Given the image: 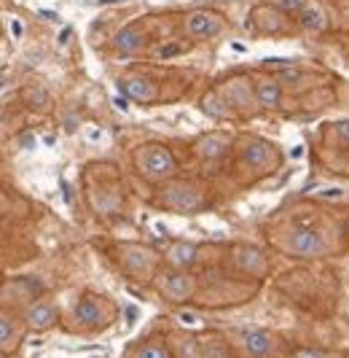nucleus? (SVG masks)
<instances>
[{"instance_id":"obj_1","label":"nucleus","mask_w":349,"mask_h":358,"mask_svg":"<svg viewBox=\"0 0 349 358\" xmlns=\"http://www.w3.org/2000/svg\"><path fill=\"white\" fill-rule=\"evenodd\" d=\"M140 167H142L148 176H170L174 170V159L167 148L154 145V148H145V151L140 154Z\"/></svg>"},{"instance_id":"obj_2","label":"nucleus","mask_w":349,"mask_h":358,"mask_svg":"<svg viewBox=\"0 0 349 358\" xmlns=\"http://www.w3.org/2000/svg\"><path fill=\"white\" fill-rule=\"evenodd\" d=\"M188 33L196 38H212L223 30V22L215 17V14H207V11H193L188 22H186Z\"/></svg>"},{"instance_id":"obj_3","label":"nucleus","mask_w":349,"mask_h":358,"mask_svg":"<svg viewBox=\"0 0 349 358\" xmlns=\"http://www.w3.org/2000/svg\"><path fill=\"white\" fill-rule=\"evenodd\" d=\"M242 345H244V350L255 358L269 356V353L274 350V340H272V334H269V331H263V329H247V331L242 334Z\"/></svg>"},{"instance_id":"obj_4","label":"nucleus","mask_w":349,"mask_h":358,"mask_svg":"<svg viewBox=\"0 0 349 358\" xmlns=\"http://www.w3.org/2000/svg\"><path fill=\"white\" fill-rule=\"evenodd\" d=\"M320 251H322V240L312 229H301V232H296L290 237V253L293 256L306 259V256H317Z\"/></svg>"},{"instance_id":"obj_5","label":"nucleus","mask_w":349,"mask_h":358,"mask_svg":"<svg viewBox=\"0 0 349 358\" xmlns=\"http://www.w3.org/2000/svg\"><path fill=\"white\" fill-rule=\"evenodd\" d=\"M119 90H121L126 97L138 100V103H151V100L156 97V87H154L148 78H138V76H129V78L119 81Z\"/></svg>"},{"instance_id":"obj_6","label":"nucleus","mask_w":349,"mask_h":358,"mask_svg":"<svg viewBox=\"0 0 349 358\" xmlns=\"http://www.w3.org/2000/svg\"><path fill=\"white\" fill-rule=\"evenodd\" d=\"M193 278L188 272H172L167 280H164V294L174 299V302H183V299H188L193 294Z\"/></svg>"},{"instance_id":"obj_7","label":"nucleus","mask_w":349,"mask_h":358,"mask_svg":"<svg viewBox=\"0 0 349 358\" xmlns=\"http://www.w3.org/2000/svg\"><path fill=\"white\" fill-rule=\"evenodd\" d=\"M124 264L135 275H148L156 264V256L151 251H145V248H126L124 251Z\"/></svg>"},{"instance_id":"obj_8","label":"nucleus","mask_w":349,"mask_h":358,"mask_svg":"<svg viewBox=\"0 0 349 358\" xmlns=\"http://www.w3.org/2000/svg\"><path fill=\"white\" fill-rule=\"evenodd\" d=\"M54 321H57V310H54L49 302H35V305L27 310V323H30V329H35V331L49 329Z\"/></svg>"},{"instance_id":"obj_9","label":"nucleus","mask_w":349,"mask_h":358,"mask_svg":"<svg viewBox=\"0 0 349 358\" xmlns=\"http://www.w3.org/2000/svg\"><path fill=\"white\" fill-rule=\"evenodd\" d=\"M164 199L172 205L174 210H196L199 208V194H193L191 189H186V186H172L167 194H164Z\"/></svg>"},{"instance_id":"obj_10","label":"nucleus","mask_w":349,"mask_h":358,"mask_svg":"<svg viewBox=\"0 0 349 358\" xmlns=\"http://www.w3.org/2000/svg\"><path fill=\"white\" fill-rule=\"evenodd\" d=\"M298 22H301L304 30L317 33V30L325 27V14H322V8H320L317 3H306V6L301 8V14H298Z\"/></svg>"},{"instance_id":"obj_11","label":"nucleus","mask_w":349,"mask_h":358,"mask_svg":"<svg viewBox=\"0 0 349 358\" xmlns=\"http://www.w3.org/2000/svg\"><path fill=\"white\" fill-rule=\"evenodd\" d=\"M100 305L94 302V299H81L78 307H75V318L78 323H84V326H97L100 323Z\"/></svg>"},{"instance_id":"obj_12","label":"nucleus","mask_w":349,"mask_h":358,"mask_svg":"<svg viewBox=\"0 0 349 358\" xmlns=\"http://www.w3.org/2000/svg\"><path fill=\"white\" fill-rule=\"evenodd\" d=\"M239 267L244 272H258L261 275L263 269H266V259L261 256V251H255V248H242L239 251Z\"/></svg>"},{"instance_id":"obj_13","label":"nucleus","mask_w":349,"mask_h":358,"mask_svg":"<svg viewBox=\"0 0 349 358\" xmlns=\"http://www.w3.org/2000/svg\"><path fill=\"white\" fill-rule=\"evenodd\" d=\"M193 259H196V248L191 243H174L170 251V262H174L177 267H188Z\"/></svg>"},{"instance_id":"obj_14","label":"nucleus","mask_w":349,"mask_h":358,"mask_svg":"<svg viewBox=\"0 0 349 358\" xmlns=\"http://www.w3.org/2000/svg\"><path fill=\"white\" fill-rule=\"evenodd\" d=\"M116 46H119L121 52H138L140 46H142V36H140L135 27H126V30H121V33L116 36Z\"/></svg>"},{"instance_id":"obj_15","label":"nucleus","mask_w":349,"mask_h":358,"mask_svg":"<svg viewBox=\"0 0 349 358\" xmlns=\"http://www.w3.org/2000/svg\"><path fill=\"white\" fill-rule=\"evenodd\" d=\"M279 84H272V81H263L258 87V100H261L263 108H277L279 106Z\"/></svg>"},{"instance_id":"obj_16","label":"nucleus","mask_w":349,"mask_h":358,"mask_svg":"<svg viewBox=\"0 0 349 358\" xmlns=\"http://www.w3.org/2000/svg\"><path fill=\"white\" fill-rule=\"evenodd\" d=\"M11 340H17V326L11 323L8 315L0 318V345H3V353L11 350Z\"/></svg>"},{"instance_id":"obj_17","label":"nucleus","mask_w":349,"mask_h":358,"mask_svg":"<svg viewBox=\"0 0 349 358\" xmlns=\"http://www.w3.org/2000/svg\"><path fill=\"white\" fill-rule=\"evenodd\" d=\"M266 159H269V148H266V143L255 141V143L247 145V151H244V162H250V164H266Z\"/></svg>"},{"instance_id":"obj_18","label":"nucleus","mask_w":349,"mask_h":358,"mask_svg":"<svg viewBox=\"0 0 349 358\" xmlns=\"http://www.w3.org/2000/svg\"><path fill=\"white\" fill-rule=\"evenodd\" d=\"M138 358H170V356H167V350H164L161 345H154V342H151V345H145V348L140 350Z\"/></svg>"},{"instance_id":"obj_19","label":"nucleus","mask_w":349,"mask_h":358,"mask_svg":"<svg viewBox=\"0 0 349 358\" xmlns=\"http://www.w3.org/2000/svg\"><path fill=\"white\" fill-rule=\"evenodd\" d=\"M156 54L161 57V59H167V57H174V54H183V43H164V46H161Z\"/></svg>"},{"instance_id":"obj_20","label":"nucleus","mask_w":349,"mask_h":358,"mask_svg":"<svg viewBox=\"0 0 349 358\" xmlns=\"http://www.w3.org/2000/svg\"><path fill=\"white\" fill-rule=\"evenodd\" d=\"M277 6L282 8V11H298V14H301L304 0H277Z\"/></svg>"},{"instance_id":"obj_21","label":"nucleus","mask_w":349,"mask_h":358,"mask_svg":"<svg viewBox=\"0 0 349 358\" xmlns=\"http://www.w3.org/2000/svg\"><path fill=\"white\" fill-rule=\"evenodd\" d=\"M221 148H223V143H215V138H209V141H205V145H202V154H205V157H215Z\"/></svg>"},{"instance_id":"obj_22","label":"nucleus","mask_w":349,"mask_h":358,"mask_svg":"<svg viewBox=\"0 0 349 358\" xmlns=\"http://www.w3.org/2000/svg\"><path fill=\"white\" fill-rule=\"evenodd\" d=\"M336 135L341 138V143L349 145V119L347 122H339V124H336Z\"/></svg>"},{"instance_id":"obj_23","label":"nucleus","mask_w":349,"mask_h":358,"mask_svg":"<svg viewBox=\"0 0 349 358\" xmlns=\"http://www.w3.org/2000/svg\"><path fill=\"white\" fill-rule=\"evenodd\" d=\"M293 358H325V353H320V350H312V348H304V350H296Z\"/></svg>"},{"instance_id":"obj_24","label":"nucleus","mask_w":349,"mask_h":358,"mask_svg":"<svg viewBox=\"0 0 349 358\" xmlns=\"http://www.w3.org/2000/svg\"><path fill=\"white\" fill-rule=\"evenodd\" d=\"M11 33H14V36H22V22H11Z\"/></svg>"},{"instance_id":"obj_25","label":"nucleus","mask_w":349,"mask_h":358,"mask_svg":"<svg viewBox=\"0 0 349 358\" xmlns=\"http://www.w3.org/2000/svg\"><path fill=\"white\" fill-rule=\"evenodd\" d=\"M266 65H290V59H266Z\"/></svg>"},{"instance_id":"obj_26","label":"nucleus","mask_w":349,"mask_h":358,"mask_svg":"<svg viewBox=\"0 0 349 358\" xmlns=\"http://www.w3.org/2000/svg\"><path fill=\"white\" fill-rule=\"evenodd\" d=\"M126 318H129V323H135V318H138V310H135V307H129V310H126Z\"/></svg>"},{"instance_id":"obj_27","label":"nucleus","mask_w":349,"mask_h":358,"mask_svg":"<svg viewBox=\"0 0 349 358\" xmlns=\"http://www.w3.org/2000/svg\"><path fill=\"white\" fill-rule=\"evenodd\" d=\"M40 17H43V19H57V14H54V11H40Z\"/></svg>"},{"instance_id":"obj_28","label":"nucleus","mask_w":349,"mask_h":358,"mask_svg":"<svg viewBox=\"0 0 349 358\" xmlns=\"http://www.w3.org/2000/svg\"><path fill=\"white\" fill-rule=\"evenodd\" d=\"M347 240H349V224H347Z\"/></svg>"}]
</instances>
